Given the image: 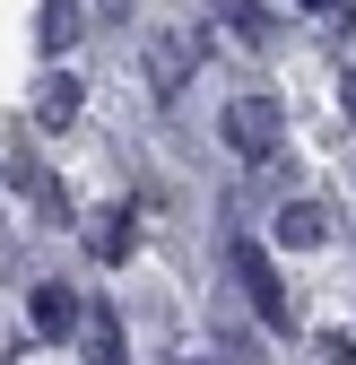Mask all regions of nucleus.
<instances>
[{"mask_svg": "<svg viewBox=\"0 0 356 365\" xmlns=\"http://www.w3.org/2000/svg\"><path fill=\"white\" fill-rule=\"evenodd\" d=\"M217 130H226V148H235V157H270V148L287 140V113H278V96H235Z\"/></svg>", "mask_w": 356, "mask_h": 365, "instance_id": "1", "label": "nucleus"}, {"mask_svg": "<svg viewBox=\"0 0 356 365\" xmlns=\"http://www.w3.org/2000/svg\"><path fill=\"white\" fill-rule=\"evenodd\" d=\"M235 279H244V296H252V313H261V322H278V313H287V296H278V269H270V252H261L252 235H235Z\"/></svg>", "mask_w": 356, "mask_h": 365, "instance_id": "2", "label": "nucleus"}, {"mask_svg": "<svg viewBox=\"0 0 356 365\" xmlns=\"http://www.w3.org/2000/svg\"><path fill=\"white\" fill-rule=\"evenodd\" d=\"M192 61H200V43H192V35H174V26L148 35V78H157V96H174V87L192 78Z\"/></svg>", "mask_w": 356, "mask_h": 365, "instance_id": "3", "label": "nucleus"}, {"mask_svg": "<svg viewBox=\"0 0 356 365\" xmlns=\"http://www.w3.org/2000/svg\"><path fill=\"white\" fill-rule=\"evenodd\" d=\"M78 26H87V9H78V0H43V18H35V43H43V61H61L70 43H78Z\"/></svg>", "mask_w": 356, "mask_h": 365, "instance_id": "4", "label": "nucleus"}, {"mask_svg": "<svg viewBox=\"0 0 356 365\" xmlns=\"http://www.w3.org/2000/svg\"><path fill=\"white\" fill-rule=\"evenodd\" d=\"M26 313H35V331H43V339H70V331H78V296H70L61 279H43Z\"/></svg>", "mask_w": 356, "mask_h": 365, "instance_id": "5", "label": "nucleus"}, {"mask_svg": "<svg viewBox=\"0 0 356 365\" xmlns=\"http://www.w3.org/2000/svg\"><path fill=\"white\" fill-rule=\"evenodd\" d=\"M70 113H78V78H70V70H43V78H35V122L61 130Z\"/></svg>", "mask_w": 356, "mask_h": 365, "instance_id": "6", "label": "nucleus"}, {"mask_svg": "<svg viewBox=\"0 0 356 365\" xmlns=\"http://www.w3.org/2000/svg\"><path fill=\"white\" fill-rule=\"evenodd\" d=\"M278 244H287V252H313V244H330V217H322L313 200H295V209H278Z\"/></svg>", "mask_w": 356, "mask_h": 365, "instance_id": "7", "label": "nucleus"}, {"mask_svg": "<svg viewBox=\"0 0 356 365\" xmlns=\"http://www.w3.org/2000/svg\"><path fill=\"white\" fill-rule=\"evenodd\" d=\"M96 252H105V261L130 252V209H105V217H96Z\"/></svg>", "mask_w": 356, "mask_h": 365, "instance_id": "8", "label": "nucleus"}, {"mask_svg": "<svg viewBox=\"0 0 356 365\" xmlns=\"http://www.w3.org/2000/svg\"><path fill=\"white\" fill-rule=\"evenodd\" d=\"M87 339H96V365H122V322L113 313H87Z\"/></svg>", "mask_w": 356, "mask_h": 365, "instance_id": "9", "label": "nucleus"}, {"mask_svg": "<svg viewBox=\"0 0 356 365\" xmlns=\"http://www.w3.org/2000/svg\"><path fill=\"white\" fill-rule=\"evenodd\" d=\"M217 9H226V26H235V35H244V43H252V35H261V9H252V0H217Z\"/></svg>", "mask_w": 356, "mask_h": 365, "instance_id": "10", "label": "nucleus"}, {"mask_svg": "<svg viewBox=\"0 0 356 365\" xmlns=\"http://www.w3.org/2000/svg\"><path fill=\"white\" fill-rule=\"evenodd\" d=\"M295 9H313V18H330V9H347V0H295Z\"/></svg>", "mask_w": 356, "mask_h": 365, "instance_id": "11", "label": "nucleus"}, {"mask_svg": "<svg viewBox=\"0 0 356 365\" xmlns=\"http://www.w3.org/2000/svg\"><path fill=\"white\" fill-rule=\"evenodd\" d=\"M339 105H347V113H356V70H347V78H339Z\"/></svg>", "mask_w": 356, "mask_h": 365, "instance_id": "12", "label": "nucleus"}, {"mask_svg": "<svg viewBox=\"0 0 356 365\" xmlns=\"http://www.w3.org/2000/svg\"><path fill=\"white\" fill-rule=\"evenodd\" d=\"M105 9H130V0H105Z\"/></svg>", "mask_w": 356, "mask_h": 365, "instance_id": "13", "label": "nucleus"}]
</instances>
